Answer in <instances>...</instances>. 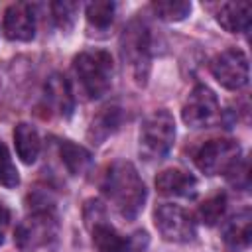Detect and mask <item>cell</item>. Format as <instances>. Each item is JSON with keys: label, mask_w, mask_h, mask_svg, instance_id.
Returning <instances> with one entry per match:
<instances>
[{"label": "cell", "mask_w": 252, "mask_h": 252, "mask_svg": "<svg viewBox=\"0 0 252 252\" xmlns=\"http://www.w3.org/2000/svg\"><path fill=\"white\" fill-rule=\"evenodd\" d=\"M102 191L112 201L116 211L128 220L138 217V213L144 209L148 195L138 169L134 167V163L124 159L114 161L106 169L102 179Z\"/></svg>", "instance_id": "cell-1"}, {"label": "cell", "mask_w": 252, "mask_h": 252, "mask_svg": "<svg viewBox=\"0 0 252 252\" xmlns=\"http://www.w3.org/2000/svg\"><path fill=\"white\" fill-rule=\"evenodd\" d=\"M112 57L104 49L83 51L73 59V71L79 79L81 89L91 98H100L112 81Z\"/></svg>", "instance_id": "cell-2"}, {"label": "cell", "mask_w": 252, "mask_h": 252, "mask_svg": "<svg viewBox=\"0 0 252 252\" xmlns=\"http://www.w3.org/2000/svg\"><path fill=\"white\" fill-rule=\"evenodd\" d=\"M175 140V120L167 110L148 114L140 126V156L148 161L167 156Z\"/></svg>", "instance_id": "cell-3"}, {"label": "cell", "mask_w": 252, "mask_h": 252, "mask_svg": "<svg viewBox=\"0 0 252 252\" xmlns=\"http://www.w3.org/2000/svg\"><path fill=\"white\" fill-rule=\"evenodd\" d=\"M150 45L152 43H150L148 26L140 20H132L120 35V53L124 63L130 67V73L140 85L146 83L150 73V61H152Z\"/></svg>", "instance_id": "cell-4"}, {"label": "cell", "mask_w": 252, "mask_h": 252, "mask_svg": "<svg viewBox=\"0 0 252 252\" xmlns=\"http://www.w3.org/2000/svg\"><path fill=\"white\" fill-rule=\"evenodd\" d=\"M57 236V219L53 213V207L33 209L14 230V242L24 252H33L49 242H53Z\"/></svg>", "instance_id": "cell-5"}, {"label": "cell", "mask_w": 252, "mask_h": 252, "mask_svg": "<svg viewBox=\"0 0 252 252\" xmlns=\"http://www.w3.org/2000/svg\"><path fill=\"white\" fill-rule=\"evenodd\" d=\"M240 161V146L234 140H209L205 142L197 154L195 163L207 175L228 173Z\"/></svg>", "instance_id": "cell-6"}, {"label": "cell", "mask_w": 252, "mask_h": 252, "mask_svg": "<svg viewBox=\"0 0 252 252\" xmlns=\"http://www.w3.org/2000/svg\"><path fill=\"white\" fill-rule=\"evenodd\" d=\"M211 73L224 89L238 91L248 83V77H250L248 57L244 51L236 47L224 49L211 61Z\"/></svg>", "instance_id": "cell-7"}, {"label": "cell", "mask_w": 252, "mask_h": 252, "mask_svg": "<svg viewBox=\"0 0 252 252\" xmlns=\"http://www.w3.org/2000/svg\"><path fill=\"white\" fill-rule=\"evenodd\" d=\"M154 222L167 242H189L195 238V220L179 205H159L154 213Z\"/></svg>", "instance_id": "cell-8"}, {"label": "cell", "mask_w": 252, "mask_h": 252, "mask_svg": "<svg viewBox=\"0 0 252 252\" xmlns=\"http://www.w3.org/2000/svg\"><path fill=\"white\" fill-rule=\"evenodd\" d=\"M217 116H219L217 94L205 85L193 87V91L187 94L183 108H181L183 122L191 128H203V126L213 124L217 120Z\"/></svg>", "instance_id": "cell-9"}, {"label": "cell", "mask_w": 252, "mask_h": 252, "mask_svg": "<svg viewBox=\"0 0 252 252\" xmlns=\"http://www.w3.org/2000/svg\"><path fill=\"white\" fill-rule=\"evenodd\" d=\"M4 33L12 41H30L35 35V16L28 2L10 4L4 12Z\"/></svg>", "instance_id": "cell-10"}, {"label": "cell", "mask_w": 252, "mask_h": 252, "mask_svg": "<svg viewBox=\"0 0 252 252\" xmlns=\"http://www.w3.org/2000/svg\"><path fill=\"white\" fill-rule=\"evenodd\" d=\"M45 104L59 116H71L73 112V106H75V100H73V91H71V85L69 81L59 75V73H53L47 83H45Z\"/></svg>", "instance_id": "cell-11"}, {"label": "cell", "mask_w": 252, "mask_h": 252, "mask_svg": "<svg viewBox=\"0 0 252 252\" xmlns=\"http://www.w3.org/2000/svg\"><path fill=\"white\" fill-rule=\"evenodd\" d=\"M156 187L163 195H175V197H191L197 191V179L183 171V169H163L156 177Z\"/></svg>", "instance_id": "cell-12"}, {"label": "cell", "mask_w": 252, "mask_h": 252, "mask_svg": "<svg viewBox=\"0 0 252 252\" xmlns=\"http://www.w3.org/2000/svg\"><path fill=\"white\" fill-rule=\"evenodd\" d=\"M250 14L248 2H224L217 12V22L230 33H242L250 28Z\"/></svg>", "instance_id": "cell-13"}, {"label": "cell", "mask_w": 252, "mask_h": 252, "mask_svg": "<svg viewBox=\"0 0 252 252\" xmlns=\"http://www.w3.org/2000/svg\"><path fill=\"white\" fill-rule=\"evenodd\" d=\"M91 232H93V244L98 252H130L128 238H124L114 226L106 224L104 220H96Z\"/></svg>", "instance_id": "cell-14"}, {"label": "cell", "mask_w": 252, "mask_h": 252, "mask_svg": "<svg viewBox=\"0 0 252 252\" xmlns=\"http://www.w3.org/2000/svg\"><path fill=\"white\" fill-rule=\"evenodd\" d=\"M14 144H16L18 158H20L24 163H33V161L37 159L41 142H39L37 130H35L32 124L20 122V124L14 128Z\"/></svg>", "instance_id": "cell-15"}, {"label": "cell", "mask_w": 252, "mask_h": 252, "mask_svg": "<svg viewBox=\"0 0 252 252\" xmlns=\"http://www.w3.org/2000/svg\"><path fill=\"white\" fill-rule=\"evenodd\" d=\"M59 156H61V161L65 163V167L69 169V173H73V175H83L91 169V163H93L91 152L71 140L59 142Z\"/></svg>", "instance_id": "cell-16"}, {"label": "cell", "mask_w": 252, "mask_h": 252, "mask_svg": "<svg viewBox=\"0 0 252 252\" xmlns=\"http://www.w3.org/2000/svg\"><path fill=\"white\" fill-rule=\"evenodd\" d=\"M250 211H242L236 217H232L224 226V242L230 248H246L250 242Z\"/></svg>", "instance_id": "cell-17"}, {"label": "cell", "mask_w": 252, "mask_h": 252, "mask_svg": "<svg viewBox=\"0 0 252 252\" xmlns=\"http://www.w3.org/2000/svg\"><path fill=\"white\" fill-rule=\"evenodd\" d=\"M152 10L163 22H179L191 14V2H187V0H156V2H152Z\"/></svg>", "instance_id": "cell-18"}, {"label": "cell", "mask_w": 252, "mask_h": 252, "mask_svg": "<svg viewBox=\"0 0 252 252\" xmlns=\"http://www.w3.org/2000/svg\"><path fill=\"white\" fill-rule=\"evenodd\" d=\"M118 108H104V112H100L93 124H91V130H89V138L96 140V144H100L106 136H110L116 128H118Z\"/></svg>", "instance_id": "cell-19"}, {"label": "cell", "mask_w": 252, "mask_h": 252, "mask_svg": "<svg viewBox=\"0 0 252 252\" xmlns=\"http://www.w3.org/2000/svg\"><path fill=\"white\" fill-rule=\"evenodd\" d=\"M114 2H91L87 4V22L91 28L94 30H106L110 24H112V18H114Z\"/></svg>", "instance_id": "cell-20"}, {"label": "cell", "mask_w": 252, "mask_h": 252, "mask_svg": "<svg viewBox=\"0 0 252 252\" xmlns=\"http://www.w3.org/2000/svg\"><path fill=\"white\" fill-rule=\"evenodd\" d=\"M224 211H226V195L224 193H215L209 199H205L203 205L199 207V219L205 224L213 226L224 217Z\"/></svg>", "instance_id": "cell-21"}, {"label": "cell", "mask_w": 252, "mask_h": 252, "mask_svg": "<svg viewBox=\"0 0 252 252\" xmlns=\"http://www.w3.org/2000/svg\"><path fill=\"white\" fill-rule=\"evenodd\" d=\"M20 183V175H18V169L10 158V152L8 148L0 142V185L12 189Z\"/></svg>", "instance_id": "cell-22"}, {"label": "cell", "mask_w": 252, "mask_h": 252, "mask_svg": "<svg viewBox=\"0 0 252 252\" xmlns=\"http://www.w3.org/2000/svg\"><path fill=\"white\" fill-rule=\"evenodd\" d=\"M79 4L77 2H53L51 4V12H53V20L61 30H71L75 24V16H77Z\"/></svg>", "instance_id": "cell-23"}, {"label": "cell", "mask_w": 252, "mask_h": 252, "mask_svg": "<svg viewBox=\"0 0 252 252\" xmlns=\"http://www.w3.org/2000/svg\"><path fill=\"white\" fill-rule=\"evenodd\" d=\"M8 219H10V213H8V209L0 203V224H6V222H8Z\"/></svg>", "instance_id": "cell-24"}, {"label": "cell", "mask_w": 252, "mask_h": 252, "mask_svg": "<svg viewBox=\"0 0 252 252\" xmlns=\"http://www.w3.org/2000/svg\"><path fill=\"white\" fill-rule=\"evenodd\" d=\"M0 244H2V234H0Z\"/></svg>", "instance_id": "cell-25"}]
</instances>
